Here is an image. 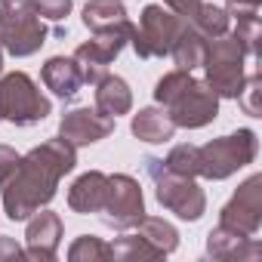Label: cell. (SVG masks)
I'll return each instance as SVG.
<instances>
[{
    "label": "cell",
    "instance_id": "6da1fadb",
    "mask_svg": "<svg viewBox=\"0 0 262 262\" xmlns=\"http://www.w3.org/2000/svg\"><path fill=\"white\" fill-rule=\"evenodd\" d=\"M77 164V148L65 142L62 136L47 139L43 145L31 148L19 158L16 173L4 182V207L13 222L28 219L40 207H47L56 198L59 179L71 173Z\"/></svg>",
    "mask_w": 262,
    "mask_h": 262
},
{
    "label": "cell",
    "instance_id": "7a4b0ae2",
    "mask_svg": "<svg viewBox=\"0 0 262 262\" xmlns=\"http://www.w3.org/2000/svg\"><path fill=\"white\" fill-rule=\"evenodd\" d=\"M0 43L16 59L34 56L47 43V25L34 0H0Z\"/></svg>",
    "mask_w": 262,
    "mask_h": 262
},
{
    "label": "cell",
    "instance_id": "3957f363",
    "mask_svg": "<svg viewBox=\"0 0 262 262\" xmlns=\"http://www.w3.org/2000/svg\"><path fill=\"white\" fill-rule=\"evenodd\" d=\"M247 59H250V53L234 40V34L207 40V53L201 62L207 71V86L219 99H237V93L247 80Z\"/></svg>",
    "mask_w": 262,
    "mask_h": 262
},
{
    "label": "cell",
    "instance_id": "277c9868",
    "mask_svg": "<svg viewBox=\"0 0 262 262\" xmlns=\"http://www.w3.org/2000/svg\"><path fill=\"white\" fill-rule=\"evenodd\" d=\"M256 151H259V142H256L253 129H237V133L219 136L198 148V176L213 179V182L228 179L241 167L253 164Z\"/></svg>",
    "mask_w": 262,
    "mask_h": 262
},
{
    "label": "cell",
    "instance_id": "5b68a950",
    "mask_svg": "<svg viewBox=\"0 0 262 262\" xmlns=\"http://www.w3.org/2000/svg\"><path fill=\"white\" fill-rule=\"evenodd\" d=\"M145 173L151 176L155 182V194L161 201L164 210L176 213L179 219H201L204 210H207V194L198 188L194 179H185V176H173L161 158H145Z\"/></svg>",
    "mask_w": 262,
    "mask_h": 262
},
{
    "label": "cell",
    "instance_id": "8992f818",
    "mask_svg": "<svg viewBox=\"0 0 262 262\" xmlns=\"http://www.w3.org/2000/svg\"><path fill=\"white\" fill-rule=\"evenodd\" d=\"M53 111L50 99L37 90V83L25 71H13L0 80V120H10L16 126H31L47 120Z\"/></svg>",
    "mask_w": 262,
    "mask_h": 262
},
{
    "label": "cell",
    "instance_id": "52a82bcc",
    "mask_svg": "<svg viewBox=\"0 0 262 262\" xmlns=\"http://www.w3.org/2000/svg\"><path fill=\"white\" fill-rule=\"evenodd\" d=\"M179 28H182V19L173 10L148 4L139 16V25L133 28L129 43H133L139 59H164L170 56V47L179 37Z\"/></svg>",
    "mask_w": 262,
    "mask_h": 262
},
{
    "label": "cell",
    "instance_id": "ba28073f",
    "mask_svg": "<svg viewBox=\"0 0 262 262\" xmlns=\"http://www.w3.org/2000/svg\"><path fill=\"white\" fill-rule=\"evenodd\" d=\"M99 213H102V222L108 228H117V231L136 228V222L145 216V201H142L139 182L126 173L108 176V198H105V207Z\"/></svg>",
    "mask_w": 262,
    "mask_h": 262
},
{
    "label": "cell",
    "instance_id": "9c48e42d",
    "mask_svg": "<svg viewBox=\"0 0 262 262\" xmlns=\"http://www.w3.org/2000/svg\"><path fill=\"white\" fill-rule=\"evenodd\" d=\"M136 28V25H133ZM133 28L129 31H123V28H111V31H96V37L93 40H86V43H80L77 50H74V65H77V71H80V80L83 83H99L105 74H108V65L120 56V50L126 47V40L133 37Z\"/></svg>",
    "mask_w": 262,
    "mask_h": 262
},
{
    "label": "cell",
    "instance_id": "30bf717a",
    "mask_svg": "<svg viewBox=\"0 0 262 262\" xmlns=\"http://www.w3.org/2000/svg\"><path fill=\"white\" fill-rule=\"evenodd\" d=\"M164 108H167V114H170V120L176 126L201 129L210 120H216V114H219V96L207 86V80L191 77Z\"/></svg>",
    "mask_w": 262,
    "mask_h": 262
},
{
    "label": "cell",
    "instance_id": "8fae6325",
    "mask_svg": "<svg viewBox=\"0 0 262 262\" xmlns=\"http://www.w3.org/2000/svg\"><path fill=\"white\" fill-rule=\"evenodd\" d=\"M219 225L241 231V234L259 231V225H262V176H250L234 191V198L219 213Z\"/></svg>",
    "mask_w": 262,
    "mask_h": 262
},
{
    "label": "cell",
    "instance_id": "7c38bea8",
    "mask_svg": "<svg viewBox=\"0 0 262 262\" xmlns=\"http://www.w3.org/2000/svg\"><path fill=\"white\" fill-rule=\"evenodd\" d=\"M111 133H114V117L102 114L99 108H74L59 123V136L65 142H71L74 148L93 145V142H99Z\"/></svg>",
    "mask_w": 262,
    "mask_h": 262
},
{
    "label": "cell",
    "instance_id": "4fadbf2b",
    "mask_svg": "<svg viewBox=\"0 0 262 262\" xmlns=\"http://www.w3.org/2000/svg\"><path fill=\"white\" fill-rule=\"evenodd\" d=\"M59 241H62V219L50 210L31 213V222L25 231V259H40V262L56 259Z\"/></svg>",
    "mask_w": 262,
    "mask_h": 262
},
{
    "label": "cell",
    "instance_id": "5bb4252c",
    "mask_svg": "<svg viewBox=\"0 0 262 262\" xmlns=\"http://www.w3.org/2000/svg\"><path fill=\"white\" fill-rule=\"evenodd\" d=\"M207 253L213 259H259L262 256V244L253 237V234H241V231H231L225 225H216L210 234H207Z\"/></svg>",
    "mask_w": 262,
    "mask_h": 262
},
{
    "label": "cell",
    "instance_id": "9a60e30c",
    "mask_svg": "<svg viewBox=\"0 0 262 262\" xmlns=\"http://www.w3.org/2000/svg\"><path fill=\"white\" fill-rule=\"evenodd\" d=\"M105 198H108V176L99 170L77 176L74 185L68 188V207L74 213H99L105 207Z\"/></svg>",
    "mask_w": 262,
    "mask_h": 262
},
{
    "label": "cell",
    "instance_id": "2e32d148",
    "mask_svg": "<svg viewBox=\"0 0 262 262\" xmlns=\"http://www.w3.org/2000/svg\"><path fill=\"white\" fill-rule=\"evenodd\" d=\"M40 80H43V86L53 90L59 99H74V96L80 93V86H83L74 59H65V56H53V59L43 65Z\"/></svg>",
    "mask_w": 262,
    "mask_h": 262
},
{
    "label": "cell",
    "instance_id": "e0dca14e",
    "mask_svg": "<svg viewBox=\"0 0 262 262\" xmlns=\"http://www.w3.org/2000/svg\"><path fill=\"white\" fill-rule=\"evenodd\" d=\"M83 25L93 34L96 31H111V28H123V31L133 28V22H129L120 0H90L83 7Z\"/></svg>",
    "mask_w": 262,
    "mask_h": 262
},
{
    "label": "cell",
    "instance_id": "ac0fdd59",
    "mask_svg": "<svg viewBox=\"0 0 262 262\" xmlns=\"http://www.w3.org/2000/svg\"><path fill=\"white\" fill-rule=\"evenodd\" d=\"M96 108L108 117H120L133 108V93H129L126 80L117 77V74H105L99 83H96Z\"/></svg>",
    "mask_w": 262,
    "mask_h": 262
},
{
    "label": "cell",
    "instance_id": "d6986e66",
    "mask_svg": "<svg viewBox=\"0 0 262 262\" xmlns=\"http://www.w3.org/2000/svg\"><path fill=\"white\" fill-rule=\"evenodd\" d=\"M173 133H176V123L170 120L167 108H142L133 117V136L142 142L161 145V142H170Z\"/></svg>",
    "mask_w": 262,
    "mask_h": 262
},
{
    "label": "cell",
    "instance_id": "ffe728a7",
    "mask_svg": "<svg viewBox=\"0 0 262 262\" xmlns=\"http://www.w3.org/2000/svg\"><path fill=\"white\" fill-rule=\"evenodd\" d=\"M204 53H207V37H201V34L182 19L179 37H176L173 47H170V56H173L176 68H182V71H194V68H201Z\"/></svg>",
    "mask_w": 262,
    "mask_h": 262
},
{
    "label": "cell",
    "instance_id": "44dd1931",
    "mask_svg": "<svg viewBox=\"0 0 262 262\" xmlns=\"http://www.w3.org/2000/svg\"><path fill=\"white\" fill-rule=\"evenodd\" d=\"M136 234H142L161 256H170L176 247H179V231L167 222V219H161V216H142L139 222H136Z\"/></svg>",
    "mask_w": 262,
    "mask_h": 262
},
{
    "label": "cell",
    "instance_id": "7402d4cb",
    "mask_svg": "<svg viewBox=\"0 0 262 262\" xmlns=\"http://www.w3.org/2000/svg\"><path fill=\"white\" fill-rule=\"evenodd\" d=\"M201 37H207V40H216V37H222V34H228V25H231V16H228V10H222V7H213V4H201L198 10H194V16L191 19H185Z\"/></svg>",
    "mask_w": 262,
    "mask_h": 262
},
{
    "label": "cell",
    "instance_id": "603a6c76",
    "mask_svg": "<svg viewBox=\"0 0 262 262\" xmlns=\"http://www.w3.org/2000/svg\"><path fill=\"white\" fill-rule=\"evenodd\" d=\"M108 253H111V259H123V262H133V259H164L142 234L117 237L114 244H108Z\"/></svg>",
    "mask_w": 262,
    "mask_h": 262
},
{
    "label": "cell",
    "instance_id": "cb8c5ba5",
    "mask_svg": "<svg viewBox=\"0 0 262 262\" xmlns=\"http://www.w3.org/2000/svg\"><path fill=\"white\" fill-rule=\"evenodd\" d=\"M164 167H167L173 176L194 179V176H198V145H191V142L176 145V148L164 158Z\"/></svg>",
    "mask_w": 262,
    "mask_h": 262
},
{
    "label": "cell",
    "instance_id": "d4e9b609",
    "mask_svg": "<svg viewBox=\"0 0 262 262\" xmlns=\"http://www.w3.org/2000/svg\"><path fill=\"white\" fill-rule=\"evenodd\" d=\"M68 259L71 262H105V259H111V253H108V244L105 241H99L93 234H80L68 247Z\"/></svg>",
    "mask_w": 262,
    "mask_h": 262
},
{
    "label": "cell",
    "instance_id": "484cf974",
    "mask_svg": "<svg viewBox=\"0 0 262 262\" xmlns=\"http://www.w3.org/2000/svg\"><path fill=\"white\" fill-rule=\"evenodd\" d=\"M234 40L250 53V59L259 56V40H262V25H259V13H250V16H237V25H234Z\"/></svg>",
    "mask_w": 262,
    "mask_h": 262
},
{
    "label": "cell",
    "instance_id": "4316f807",
    "mask_svg": "<svg viewBox=\"0 0 262 262\" xmlns=\"http://www.w3.org/2000/svg\"><path fill=\"white\" fill-rule=\"evenodd\" d=\"M259 71L253 68L250 74H247V80H244V86H241V93H237V102H241V108L247 111V114H253V117H262V105H259Z\"/></svg>",
    "mask_w": 262,
    "mask_h": 262
},
{
    "label": "cell",
    "instance_id": "83f0119b",
    "mask_svg": "<svg viewBox=\"0 0 262 262\" xmlns=\"http://www.w3.org/2000/svg\"><path fill=\"white\" fill-rule=\"evenodd\" d=\"M34 7H37L40 19L62 22V19H68V13H71V0H34Z\"/></svg>",
    "mask_w": 262,
    "mask_h": 262
},
{
    "label": "cell",
    "instance_id": "f1b7e54d",
    "mask_svg": "<svg viewBox=\"0 0 262 262\" xmlns=\"http://www.w3.org/2000/svg\"><path fill=\"white\" fill-rule=\"evenodd\" d=\"M19 151L16 148H10V145H0V185H4L13 173H16V167H19Z\"/></svg>",
    "mask_w": 262,
    "mask_h": 262
},
{
    "label": "cell",
    "instance_id": "f546056e",
    "mask_svg": "<svg viewBox=\"0 0 262 262\" xmlns=\"http://www.w3.org/2000/svg\"><path fill=\"white\" fill-rule=\"evenodd\" d=\"M16 259H25V250L16 244V237H0V262H16Z\"/></svg>",
    "mask_w": 262,
    "mask_h": 262
},
{
    "label": "cell",
    "instance_id": "4dcf8cb0",
    "mask_svg": "<svg viewBox=\"0 0 262 262\" xmlns=\"http://www.w3.org/2000/svg\"><path fill=\"white\" fill-rule=\"evenodd\" d=\"M259 4L262 0H225V10L228 16H250V13H259Z\"/></svg>",
    "mask_w": 262,
    "mask_h": 262
},
{
    "label": "cell",
    "instance_id": "1f68e13d",
    "mask_svg": "<svg viewBox=\"0 0 262 262\" xmlns=\"http://www.w3.org/2000/svg\"><path fill=\"white\" fill-rule=\"evenodd\" d=\"M164 4H167V10H173L179 19H191L194 10L204 4V0H164Z\"/></svg>",
    "mask_w": 262,
    "mask_h": 262
},
{
    "label": "cell",
    "instance_id": "d6a6232c",
    "mask_svg": "<svg viewBox=\"0 0 262 262\" xmlns=\"http://www.w3.org/2000/svg\"><path fill=\"white\" fill-rule=\"evenodd\" d=\"M0 71H4V43H0Z\"/></svg>",
    "mask_w": 262,
    "mask_h": 262
}]
</instances>
